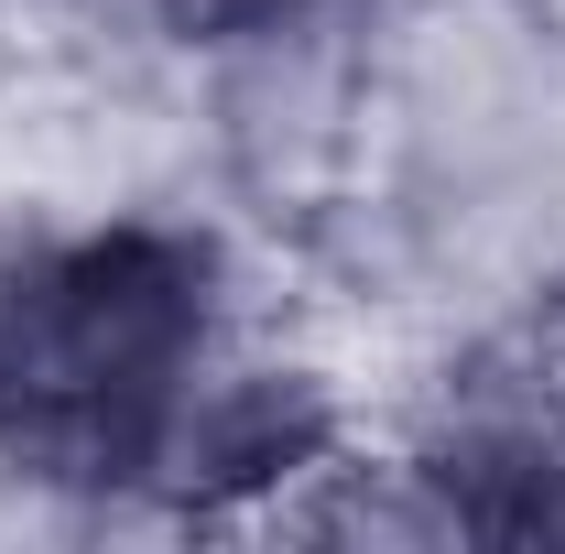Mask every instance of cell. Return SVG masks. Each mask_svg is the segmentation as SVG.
<instances>
[{"label": "cell", "mask_w": 565, "mask_h": 554, "mask_svg": "<svg viewBox=\"0 0 565 554\" xmlns=\"http://www.w3.org/2000/svg\"><path fill=\"white\" fill-rule=\"evenodd\" d=\"M163 33H185V44H239V33H273L294 11H316V0H141Z\"/></svg>", "instance_id": "1"}, {"label": "cell", "mask_w": 565, "mask_h": 554, "mask_svg": "<svg viewBox=\"0 0 565 554\" xmlns=\"http://www.w3.org/2000/svg\"><path fill=\"white\" fill-rule=\"evenodd\" d=\"M533 22H544V44L565 55V0H533Z\"/></svg>", "instance_id": "2"}]
</instances>
